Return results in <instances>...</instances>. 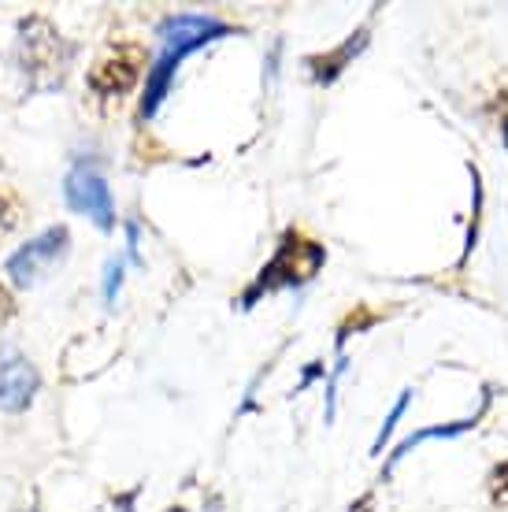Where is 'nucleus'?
Here are the masks:
<instances>
[{"label": "nucleus", "instance_id": "11", "mask_svg": "<svg viewBox=\"0 0 508 512\" xmlns=\"http://www.w3.org/2000/svg\"><path fill=\"white\" fill-rule=\"evenodd\" d=\"M405 405H408V390H405V394H401V401H397V409H394V412H390V420L382 423V431H379V438H375V449H379V446H382V442H386V435H390V431H394V423H397V420H401V412H405Z\"/></svg>", "mask_w": 508, "mask_h": 512}, {"label": "nucleus", "instance_id": "10", "mask_svg": "<svg viewBox=\"0 0 508 512\" xmlns=\"http://www.w3.org/2000/svg\"><path fill=\"white\" fill-rule=\"evenodd\" d=\"M19 223V205H15L8 193H0V234H8Z\"/></svg>", "mask_w": 508, "mask_h": 512}, {"label": "nucleus", "instance_id": "12", "mask_svg": "<svg viewBox=\"0 0 508 512\" xmlns=\"http://www.w3.org/2000/svg\"><path fill=\"white\" fill-rule=\"evenodd\" d=\"M15 316V301H12V294H8V286L0 282V327L12 320Z\"/></svg>", "mask_w": 508, "mask_h": 512}, {"label": "nucleus", "instance_id": "8", "mask_svg": "<svg viewBox=\"0 0 508 512\" xmlns=\"http://www.w3.org/2000/svg\"><path fill=\"white\" fill-rule=\"evenodd\" d=\"M364 38H368V30H360V34H353V38L345 41V45H342L338 52H331V56H312V60H308V67H312V75H316L319 82H331V78L338 75V71H342L345 64H349V56L364 49Z\"/></svg>", "mask_w": 508, "mask_h": 512}, {"label": "nucleus", "instance_id": "14", "mask_svg": "<svg viewBox=\"0 0 508 512\" xmlns=\"http://www.w3.org/2000/svg\"><path fill=\"white\" fill-rule=\"evenodd\" d=\"M505 145H508V127H505Z\"/></svg>", "mask_w": 508, "mask_h": 512}, {"label": "nucleus", "instance_id": "1", "mask_svg": "<svg viewBox=\"0 0 508 512\" xmlns=\"http://www.w3.org/2000/svg\"><path fill=\"white\" fill-rule=\"evenodd\" d=\"M234 34V26L219 23L212 15H171L160 26V52H156L153 67H149V86H145V101H141V119H153L160 112L164 97L171 93L175 71L182 67V60L197 52L201 45L216 38Z\"/></svg>", "mask_w": 508, "mask_h": 512}, {"label": "nucleus", "instance_id": "4", "mask_svg": "<svg viewBox=\"0 0 508 512\" xmlns=\"http://www.w3.org/2000/svg\"><path fill=\"white\" fill-rule=\"evenodd\" d=\"M145 64H149V52L141 49L138 41H115L101 52V60L89 67V93L101 104L127 97L134 90V82L141 78V71H145Z\"/></svg>", "mask_w": 508, "mask_h": 512}, {"label": "nucleus", "instance_id": "7", "mask_svg": "<svg viewBox=\"0 0 508 512\" xmlns=\"http://www.w3.org/2000/svg\"><path fill=\"white\" fill-rule=\"evenodd\" d=\"M38 368L19 353L15 346L0 342V409L4 412H23L38 394Z\"/></svg>", "mask_w": 508, "mask_h": 512}, {"label": "nucleus", "instance_id": "9", "mask_svg": "<svg viewBox=\"0 0 508 512\" xmlns=\"http://www.w3.org/2000/svg\"><path fill=\"white\" fill-rule=\"evenodd\" d=\"M471 423H475V420L449 423V427H431V431H420V435L405 438V442H401V446H397V453H394V457H390V464H394V461H401V457H408V449L423 446V442H431V438H449V435H460V431H468Z\"/></svg>", "mask_w": 508, "mask_h": 512}, {"label": "nucleus", "instance_id": "2", "mask_svg": "<svg viewBox=\"0 0 508 512\" xmlns=\"http://www.w3.org/2000/svg\"><path fill=\"white\" fill-rule=\"evenodd\" d=\"M75 49L60 38V30L49 19H23L19 23V41H15V67L26 75L30 93H49L64 86L67 71H71Z\"/></svg>", "mask_w": 508, "mask_h": 512}, {"label": "nucleus", "instance_id": "5", "mask_svg": "<svg viewBox=\"0 0 508 512\" xmlns=\"http://www.w3.org/2000/svg\"><path fill=\"white\" fill-rule=\"evenodd\" d=\"M64 197H67V208H71V212L93 219L101 231H112L115 227L112 190H108V179H104L101 167L93 164V160H78V164L67 171Z\"/></svg>", "mask_w": 508, "mask_h": 512}, {"label": "nucleus", "instance_id": "6", "mask_svg": "<svg viewBox=\"0 0 508 512\" xmlns=\"http://www.w3.org/2000/svg\"><path fill=\"white\" fill-rule=\"evenodd\" d=\"M67 245H71V231H67L64 223H60V227H49V231H41L38 238H30L23 249H15V253L8 256L4 271H8V279H12L15 286H30V282L45 279V275L64 260Z\"/></svg>", "mask_w": 508, "mask_h": 512}, {"label": "nucleus", "instance_id": "13", "mask_svg": "<svg viewBox=\"0 0 508 512\" xmlns=\"http://www.w3.org/2000/svg\"><path fill=\"white\" fill-rule=\"evenodd\" d=\"M119 275H123V264L112 260V268H108V286H104V297H108V301L115 297V282H119Z\"/></svg>", "mask_w": 508, "mask_h": 512}, {"label": "nucleus", "instance_id": "3", "mask_svg": "<svg viewBox=\"0 0 508 512\" xmlns=\"http://www.w3.org/2000/svg\"><path fill=\"white\" fill-rule=\"evenodd\" d=\"M327 260V249L319 242H312L308 234L301 231H286L279 242V253L264 264V271L256 275V282L249 286V294L242 297V305H256L264 294H275V290H290V286H305L319 275Z\"/></svg>", "mask_w": 508, "mask_h": 512}]
</instances>
